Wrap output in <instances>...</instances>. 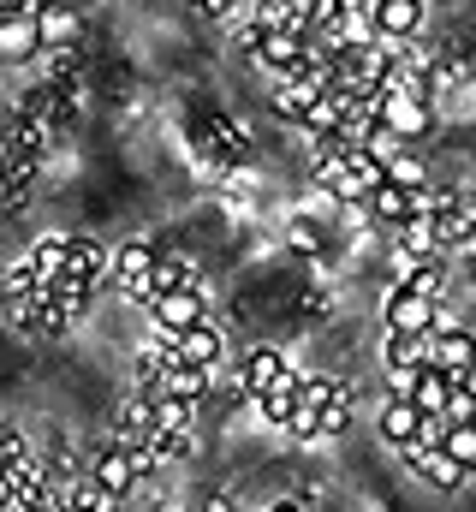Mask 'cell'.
<instances>
[{
  "instance_id": "1",
  "label": "cell",
  "mask_w": 476,
  "mask_h": 512,
  "mask_svg": "<svg viewBox=\"0 0 476 512\" xmlns=\"http://www.w3.org/2000/svg\"><path fill=\"white\" fill-rule=\"evenodd\" d=\"M149 471H155V453H149V447H125V441L102 447V453L90 459V477H96L102 489H114L119 501H125L137 483H149Z\"/></svg>"
},
{
  "instance_id": "2",
  "label": "cell",
  "mask_w": 476,
  "mask_h": 512,
  "mask_svg": "<svg viewBox=\"0 0 476 512\" xmlns=\"http://www.w3.org/2000/svg\"><path fill=\"white\" fill-rule=\"evenodd\" d=\"M108 274L119 280V292H125L137 310H149V304H155V251H149V245H137V239H131V245H119V251L108 256Z\"/></svg>"
},
{
  "instance_id": "3",
  "label": "cell",
  "mask_w": 476,
  "mask_h": 512,
  "mask_svg": "<svg viewBox=\"0 0 476 512\" xmlns=\"http://www.w3.org/2000/svg\"><path fill=\"white\" fill-rule=\"evenodd\" d=\"M381 322H387V334H405V340H417V334H435V322H441V304H435V298H423V292H405V286H393V292H387V304H381Z\"/></svg>"
},
{
  "instance_id": "4",
  "label": "cell",
  "mask_w": 476,
  "mask_h": 512,
  "mask_svg": "<svg viewBox=\"0 0 476 512\" xmlns=\"http://www.w3.org/2000/svg\"><path fill=\"white\" fill-rule=\"evenodd\" d=\"M209 292L203 286H173V292H155V304H149V316H155V328L173 340V334H185V328H197V322H209Z\"/></svg>"
},
{
  "instance_id": "5",
  "label": "cell",
  "mask_w": 476,
  "mask_h": 512,
  "mask_svg": "<svg viewBox=\"0 0 476 512\" xmlns=\"http://www.w3.org/2000/svg\"><path fill=\"white\" fill-rule=\"evenodd\" d=\"M36 54H42L36 18H24L18 0H0V66H30Z\"/></svg>"
},
{
  "instance_id": "6",
  "label": "cell",
  "mask_w": 476,
  "mask_h": 512,
  "mask_svg": "<svg viewBox=\"0 0 476 512\" xmlns=\"http://www.w3.org/2000/svg\"><path fill=\"white\" fill-rule=\"evenodd\" d=\"M381 364H387V387H393V399H405V393H411V376L429 364V334H417V340H405V334H387V346H381Z\"/></svg>"
},
{
  "instance_id": "7",
  "label": "cell",
  "mask_w": 476,
  "mask_h": 512,
  "mask_svg": "<svg viewBox=\"0 0 476 512\" xmlns=\"http://www.w3.org/2000/svg\"><path fill=\"white\" fill-rule=\"evenodd\" d=\"M161 340H167V334H161ZM167 352H173V364H191V370H215V364H221V352H227V334H221L215 322H197V328L173 334V340H167Z\"/></svg>"
},
{
  "instance_id": "8",
  "label": "cell",
  "mask_w": 476,
  "mask_h": 512,
  "mask_svg": "<svg viewBox=\"0 0 476 512\" xmlns=\"http://www.w3.org/2000/svg\"><path fill=\"white\" fill-rule=\"evenodd\" d=\"M423 18H429V0H375L369 6V24L381 42H411L423 36Z\"/></svg>"
},
{
  "instance_id": "9",
  "label": "cell",
  "mask_w": 476,
  "mask_h": 512,
  "mask_svg": "<svg viewBox=\"0 0 476 512\" xmlns=\"http://www.w3.org/2000/svg\"><path fill=\"white\" fill-rule=\"evenodd\" d=\"M476 358V340L465 328H453V322H435V334H429V370H441V376H465Z\"/></svg>"
},
{
  "instance_id": "10",
  "label": "cell",
  "mask_w": 476,
  "mask_h": 512,
  "mask_svg": "<svg viewBox=\"0 0 476 512\" xmlns=\"http://www.w3.org/2000/svg\"><path fill=\"white\" fill-rule=\"evenodd\" d=\"M250 48H256V60H262L268 72H280V78H292L298 60H304V36H298V30H262V24H250Z\"/></svg>"
},
{
  "instance_id": "11",
  "label": "cell",
  "mask_w": 476,
  "mask_h": 512,
  "mask_svg": "<svg viewBox=\"0 0 476 512\" xmlns=\"http://www.w3.org/2000/svg\"><path fill=\"white\" fill-rule=\"evenodd\" d=\"M375 429H381V441H387V447L411 453V447H417V429H423V411H417L411 399H393V393H387V405H381Z\"/></svg>"
},
{
  "instance_id": "12",
  "label": "cell",
  "mask_w": 476,
  "mask_h": 512,
  "mask_svg": "<svg viewBox=\"0 0 476 512\" xmlns=\"http://www.w3.org/2000/svg\"><path fill=\"white\" fill-rule=\"evenodd\" d=\"M429 227H435V251H465V256L476 251V209L465 197H459L453 209H441Z\"/></svg>"
},
{
  "instance_id": "13",
  "label": "cell",
  "mask_w": 476,
  "mask_h": 512,
  "mask_svg": "<svg viewBox=\"0 0 476 512\" xmlns=\"http://www.w3.org/2000/svg\"><path fill=\"white\" fill-rule=\"evenodd\" d=\"M405 465H411L429 489H465V477H471V471H465V465H453L441 447H411V453H405Z\"/></svg>"
},
{
  "instance_id": "14",
  "label": "cell",
  "mask_w": 476,
  "mask_h": 512,
  "mask_svg": "<svg viewBox=\"0 0 476 512\" xmlns=\"http://www.w3.org/2000/svg\"><path fill=\"white\" fill-rule=\"evenodd\" d=\"M286 370H292V364H286L274 346H250V352H244V370H238V393H244V399H256L262 387H274Z\"/></svg>"
},
{
  "instance_id": "15",
  "label": "cell",
  "mask_w": 476,
  "mask_h": 512,
  "mask_svg": "<svg viewBox=\"0 0 476 512\" xmlns=\"http://www.w3.org/2000/svg\"><path fill=\"white\" fill-rule=\"evenodd\" d=\"M66 251H72V239H66V233H42V239L30 245V256H24V262H30L36 292H42V286H54V280L66 274Z\"/></svg>"
},
{
  "instance_id": "16",
  "label": "cell",
  "mask_w": 476,
  "mask_h": 512,
  "mask_svg": "<svg viewBox=\"0 0 476 512\" xmlns=\"http://www.w3.org/2000/svg\"><path fill=\"white\" fill-rule=\"evenodd\" d=\"M405 399H411L423 417H441V411H447V399H453V376H441V370H429V364H423V370L411 376V393H405Z\"/></svg>"
},
{
  "instance_id": "17",
  "label": "cell",
  "mask_w": 476,
  "mask_h": 512,
  "mask_svg": "<svg viewBox=\"0 0 476 512\" xmlns=\"http://www.w3.org/2000/svg\"><path fill=\"white\" fill-rule=\"evenodd\" d=\"M298 382H304V376H298V370H286L274 387H262V393H256V411H262L268 423H280V429H286V423H292V411H298Z\"/></svg>"
},
{
  "instance_id": "18",
  "label": "cell",
  "mask_w": 476,
  "mask_h": 512,
  "mask_svg": "<svg viewBox=\"0 0 476 512\" xmlns=\"http://www.w3.org/2000/svg\"><path fill=\"white\" fill-rule=\"evenodd\" d=\"M203 393H209V370H191V364H167L155 387V399H185V405H203Z\"/></svg>"
},
{
  "instance_id": "19",
  "label": "cell",
  "mask_w": 476,
  "mask_h": 512,
  "mask_svg": "<svg viewBox=\"0 0 476 512\" xmlns=\"http://www.w3.org/2000/svg\"><path fill=\"white\" fill-rule=\"evenodd\" d=\"M60 507L66 512H119V495L114 489H102L96 477H72L66 495H60Z\"/></svg>"
},
{
  "instance_id": "20",
  "label": "cell",
  "mask_w": 476,
  "mask_h": 512,
  "mask_svg": "<svg viewBox=\"0 0 476 512\" xmlns=\"http://www.w3.org/2000/svg\"><path fill=\"white\" fill-rule=\"evenodd\" d=\"M36 36H42V48H78L84 24H78V12H72V6H48V12L36 18Z\"/></svg>"
},
{
  "instance_id": "21",
  "label": "cell",
  "mask_w": 476,
  "mask_h": 512,
  "mask_svg": "<svg viewBox=\"0 0 476 512\" xmlns=\"http://www.w3.org/2000/svg\"><path fill=\"white\" fill-rule=\"evenodd\" d=\"M363 215H375V221H387V227H405V221H411V191H399V185H375L369 203H363Z\"/></svg>"
},
{
  "instance_id": "22",
  "label": "cell",
  "mask_w": 476,
  "mask_h": 512,
  "mask_svg": "<svg viewBox=\"0 0 476 512\" xmlns=\"http://www.w3.org/2000/svg\"><path fill=\"white\" fill-rule=\"evenodd\" d=\"M66 274L84 280V286H96V280L108 274V251H102L96 239H72V251H66Z\"/></svg>"
},
{
  "instance_id": "23",
  "label": "cell",
  "mask_w": 476,
  "mask_h": 512,
  "mask_svg": "<svg viewBox=\"0 0 476 512\" xmlns=\"http://www.w3.org/2000/svg\"><path fill=\"white\" fill-rule=\"evenodd\" d=\"M203 161H215L221 173L238 167V161H244V137H238L227 120H221V126H209V131H203Z\"/></svg>"
},
{
  "instance_id": "24",
  "label": "cell",
  "mask_w": 476,
  "mask_h": 512,
  "mask_svg": "<svg viewBox=\"0 0 476 512\" xmlns=\"http://www.w3.org/2000/svg\"><path fill=\"white\" fill-rule=\"evenodd\" d=\"M322 90H310V84H298V78H286L274 96H268V108L280 114V120H292V126H304V114H310V102H316Z\"/></svg>"
},
{
  "instance_id": "25",
  "label": "cell",
  "mask_w": 476,
  "mask_h": 512,
  "mask_svg": "<svg viewBox=\"0 0 476 512\" xmlns=\"http://www.w3.org/2000/svg\"><path fill=\"white\" fill-rule=\"evenodd\" d=\"M173 286H203V274H197V262L179 251L155 256V292H173Z\"/></svg>"
},
{
  "instance_id": "26",
  "label": "cell",
  "mask_w": 476,
  "mask_h": 512,
  "mask_svg": "<svg viewBox=\"0 0 476 512\" xmlns=\"http://www.w3.org/2000/svg\"><path fill=\"white\" fill-rule=\"evenodd\" d=\"M387 185H399V191H423V185H429V167H423V155H411V149H393V155H387Z\"/></svg>"
},
{
  "instance_id": "27",
  "label": "cell",
  "mask_w": 476,
  "mask_h": 512,
  "mask_svg": "<svg viewBox=\"0 0 476 512\" xmlns=\"http://www.w3.org/2000/svg\"><path fill=\"white\" fill-rule=\"evenodd\" d=\"M352 387L340 382V393H334V399H328V405H322V417H316V441H328V435H340V429H346V423H352Z\"/></svg>"
},
{
  "instance_id": "28",
  "label": "cell",
  "mask_w": 476,
  "mask_h": 512,
  "mask_svg": "<svg viewBox=\"0 0 476 512\" xmlns=\"http://www.w3.org/2000/svg\"><path fill=\"white\" fill-rule=\"evenodd\" d=\"M286 245H292V256H322V227L310 215H292L286 221Z\"/></svg>"
},
{
  "instance_id": "29",
  "label": "cell",
  "mask_w": 476,
  "mask_h": 512,
  "mask_svg": "<svg viewBox=\"0 0 476 512\" xmlns=\"http://www.w3.org/2000/svg\"><path fill=\"white\" fill-rule=\"evenodd\" d=\"M36 167H42V155H12V149H0V179H6V191H24V185L36 179Z\"/></svg>"
},
{
  "instance_id": "30",
  "label": "cell",
  "mask_w": 476,
  "mask_h": 512,
  "mask_svg": "<svg viewBox=\"0 0 476 512\" xmlns=\"http://www.w3.org/2000/svg\"><path fill=\"white\" fill-rule=\"evenodd\" d=\"M441 453H447L453 465L476 471V429H471V423H453V429H447V441H441Z\"/></svg>"
},
{
  "instance_id": "31",
  "label": "cell",
  "mask_w": 476,
  "mask_h": 512,
  "mask_svg": "<svg viewBox=\"0 0 476 512\" xmlns=\"http://www.w3.org/2000/svg\"><path fill=\"white\" fill-rule=\"evenodd\" d=\"M233 6H238V0H197V12H203V18H215V24H227V18H233Z\"/></svg>"
},
{
  "instance_id": "32",
  "label": "cell",
  "mask_w": 476,
  "mask_h": 512,
  "mask_svg": "<svg viewBox=\"0 0 476 512\" xmlns=\"http://www.w3.org/2000/svg\"><path fill=\"white\" fill-rule=\"evenodd\" d=\"M334 6H340V18H369L375 0H334Z\"/></svg>"
},
{
  "instance_id": "33",
  "label": "cell",
  "mask_w": 476,
  "mask_h": 512,
  "mask_svg": "<svg viewBox=\"0 0 476 512\" xmlns=\"http://www.w3.org/2000/svg\"><path fill=\"white\" fill-rule=\"evenodd\" d=\"M18 512H66V507H60V495H54V489H48V495H42V501H30V507H18Z\"/></svg>"
},
{
  "instance_id": "34",
  "label": "cell",
  "mask_w": 476,
  "mask_h": 512,
  "mask_svg": "<svg viewBox=\"0 0 476 512\" xmlns=\"http://www.w3.org/2000/svg\"><path fill=\"white\" fill-rule=\"evenodd\" d=\"M48 6H60V0H18V12H24V18H42Z\"/></svg>"
},
{
  "instance_id": "35",
  "label": "cell",
  "mask_w": 476,
  "mask_h": 512,
  "mask_svg": "<svg viewBox=\"0 0 476 512\" xmlns=\"http://www.w3.org/2000/svg\"><path fill=\"white\" fill-rule=\"evenodd\" d=\"M0 512H12V477L0 471Z\"/></svg>"
},
{
  "instance_id": "36",
  "label": "cell",
  "mask_w": 476,
  "mask_h": 512,
  "mask_svg": "<svg viewBox=\"0 0 476 512\" xmlns=\"http://www.w3.org/2000/svg\"><path fill=\"white\" fill-rule=\"evenodd\" d=\"M459 387H465V393H471V399H476V358H471V370L459 376Z\"/></svg>"
},
{
  "instance_id": "37",
  "label": "cell",
  "mask_w": 476,
  "mask_h": 512,
  "mask_svg": "<svg viewBox=\"0 0 476 512\" xmlns=\"http://www.w3.org/2000/svg\"><path fill=\"white\" fill-rule=\"evenodd\" d=\"M471 280H476V251H471Z\"/></svg>"
}]
</instances>
